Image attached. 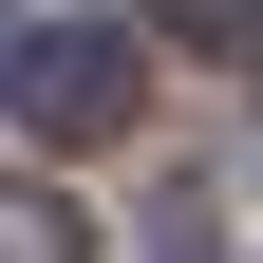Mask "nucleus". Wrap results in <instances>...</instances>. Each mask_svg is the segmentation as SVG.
<instances>
[{
  "instance_id": "20e7f679",
  "label": "nucleus",
  "mask_w": 263,
  "mask_h": 263,
  "mask_svg": "<svg viewBox=\"0 0 263 263\" xmlns=\"http://www.w3.org/2000/svg\"><path fill=\"white\" fill-rule=\"evenodd\" d=\"M245 76H263V57H245Z\"/></svg>"
},
{
  "instance_id": "f257e3e1",
  "label": "nucleus",
  "mask_w": 263,
  "mask_h": 263,
  "mask_svg": "<svg viewBox=\"0 0 263 263\" xmlns=\"http://www.w3.org/2000/svg\"><path fill=\"white\" fill-rule=\"evenodd\" d=\"M0 113L38 132V151H113L132 132V19H38V38L0 57Z\"/></svg>"
},
{
  "instance_id": "f03ea898",
  "label": "nucleus",
  "mask_w": 263,
  "mask_h": 263,
  "mask_svg": "<svg viewBox=\"0 0 263 263\" xmlns=\"http://www.w3.org/2000/svg\"><path fill=\"white\" fill-rule=\"evenodd\" d=\"M170 38H207V57H263V0H151Z\"/></svg>"
},
{
  "instance_id": "7ed1b4c3",
  "label": "nucleus",
  "mask_w": 263,
  "mask_h": 263,
  "mask_svg": "<svg viewBox=\"0 0 263 263\" xmlns=\"http://www.w3.org/2000/svg\"><path fill=\"white\" fill-rule=\"evenodd\" d=\"M0 57H19V0H0Z\"/></svg>"
}]
</instances>
